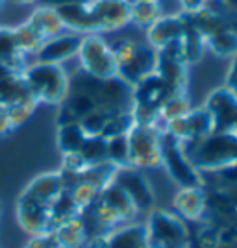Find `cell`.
<instances>
[{"label": "cell", "instance_id": "ba28073f", "mask_svg": "<svg viewBox=\"0 0 237 248\" xmlns=\"http://www.w3.org/2000/svg\"><path fill=\"white\" fill-rule=\"evenodd\" d=\"M63 191H67V189H65V184H63L62 172L60 170L45 172V174H39L37 178H33L30 184L24 187V191L19 195L17 204L39 207V209H45V211L50 213L52 204L58 200V197L62 195Z\"/></svg>", "mask_w": 237, "mask_h": 248}, {"label": "cell", "instance_id": "f1b7e54d", "mask_svg": "<svg viewBox=\"0 0 237 248\" xmlns=\"http://www.w3.org/2000/svg\"><path fill=\"white\" fill-rule=\"evenodd\" d=\"M24 248H58L50 233H41V235H32L30 241Z\"/></svg>", "mask_w": 237, "mask_h": 248}, {"label": "cell", "instance_id": "9c48e42d", "mask_svg": "<svg viewBox=\"0 0 237 248\" xmlns=\"http://www.w3.org/2000/svg\"><path fill=\"white\" fill-rule=\"evenodd\" d=\"M89 10L93 15L96 33L119 31L130 24V0H91Z\"/></svg>", "mask_w": 237, "mask_h": 248}, {"label": "cell", "instance_id": "4fadbf2b", "mask_svg": "<svg viewBox=\"0 0 237 248\" xmlns=\"http://www.w3.org/2000/svg\"><path fill=\"white\" fill-rule=\"evenodd\" d=\"M187 26V19L184 13H178V15H161L158 21L146 28V39L148 45L156 48V50H161L165 48L167 45L178 41L182 37V33Z\"/></svg>", "mask_w": 237, "mask_h": 248}, {"label": "cell", "instance_id": "4316f807", "mask_svg": "<svg viewBox=\"0 0 237 248\" xmlns=\"http://www.w3.org/2000/svg\"><path fill=\"white\" fill-rule=\"evenodd\" d=\"M13 33H15V39H17L19 48L24 54H37V50L41 48V45L45 43L28 22H22L19 26H15Z\"/></svg>", "mask_w": 237, "mask_h": 248}, {"label": "cell", "instance_id": "d6a6232c", "mask_svg": "<svg viewBox=\"0 0 237 248\" xmlns=\"http://www.w3.org/2000/svg\"><path fill=\"white\" fill-rule=\"evenodd\" d=\"M11 130H13V126H11L10 119H8V113H6V109H0V137L8 135Z\"/></svg>", "mask_w": 237, "mask_h": 248}, {"label": "cell", "instance_id": "5b68a950", "mask_svg": "<svg viewBox=\"0 0 237 248\" xmlns=\"http://www.w3.org/2000/svg\"><path fill=\"white\" fill-rule=\"evenodd\" d=\"M80 71L91 74L95 78H115L119 76L115 54L111 45L100 33H87L82 37V45L78 50Z\"/></svg>", "mask_w": 237, "mask_h": 248}, {"label": "cell", "instance_id": "44dd1931", "mask_svg": "<svg viewBox=\"0 0 237 248\" xmlns=\"http://www.w3.org/2000/svg\"><path fill=\"white\" fill-rule=\"evenodd\" d=\"M206 39V50H211L219 58H234L237 54V30L224 28L215 33H209Z\"/></svg>", "mask_w": 237, "mask_h": 248}, {"label": "cell", "instance_id": "277c9868", "mask_svg": "<svg viewBox=\"0 0 237 248\" xmlns=\"http://www.w3.org/2000/svg\"><path fill=\"white\" fill-rule=\"evenodd\" d=\"M159 154H161V165L167 169L169 176L174 180L180 187H202V172H198L193 163L189 161L184 143L176 139L169 132H161L159 137Z\"/></svg>", "mask_w": 237, "mask_h": 248}, {"label": "cell", "instance_id": "1f68e13d", "mask_svg": "<svg viewBox=\"0 0 237 248\" xmlns=\"http://www.w3.org/2000/svg\"><path fill=\"white\" fill-rule=\"evenodd\" d=\"M209 2H211V0H180V4H182V8H184V13H193V11L202 10Z\"/></svg>", "mask_w": 237, "mask_h": 248}, {"label": "cell", "instance_id": "d6986e66", "mask_svg": "<svg viewBox=\"0 0 237 248\" xmlns=\"http://www.w3.org/2000/svg\"><path fill=\"white\" fill-rule=\"evenodd\" d=\"M26 22L37 31V35L41 37L43 41L52 39V37H56V35L65 31V26H63L58 11L54 8H47V6H37V10L32 13Z\"/></svg>", "mask_w": 237, "mask_h": 248}, {"label": "cell", "instance_id": "d4e9b609", "mask_svg": "<svg viewBox=\"0 0 237 248\" xmlns=\"http://www.w3.org/2000/svg\"><path fill=\"white\" fill-rule=\"evenodd\" d=\"M106 146H108L106 137H102V135H87L78 154L82 155V159L87 165L102 163V161H108L106 159Z\"/></svg>", "mask_w": 237, "mask_h": 248}, {"label": "cell", "instance_id": "74e56055", "mask_svg": "<svg viewBox=\"0 0 237 248\" xmlns=\"http://www.w3.org/2000/svg\"><path fill=\"white\" fill-rule=\"evenodd\" d=\"M152 2H159V0H152Z\"/></svg>", "mask_w": 237, "mask_h": 248}, {"label": "cell", "instance_id": "8d00e7d4", "mask_svg": "<svg viewBox=\"0 0 237 248\" xmlns=\"http://www.w3.org/2000/svg\"><path fill=\"white\" fill-rule=\"evenodd\" d=\"M2 4H4V0H0V6H2Z\"/></svg>", "mask_w": 237, "mask_h": 248}, {"label": "cell", "instance_id": "7a4b0ae2", "mask_svg": "<svg viewBox=\"0 0 237 248\" xmlns=\"http://www.w3.org/2000/svg\"><path fill=\"white\" fill-rule=\"evenodd\" d=\"M111 50L115 54L119 78L130 87L156 73L158 50L152 48L148 43H137L128 37H121L111 43Z\"/></svg>", "mask_w": 237, "mask_h": 248}, {"label": "cell", "instance_id": "ffe728a7", "mask_svg": "<svg viewBox=\"0 0 237 248\" xmlns=\"http://www.w3.org/2000/svg\"><path fill=\"white\" fill-rule=\"evenodd\" d=\"M180 48H182V58H184L187 67L189 65H195L204 56V52H206V39H204V35L200 33V30H196L195 26L191 24L189 19H187L186 30H184L182 37H180Z\"/></svg>", "mask_w": 237, "mask_h": 248}, {"label": "cell", "instance_id": "f546056e", "mask_svg": "<svg viewBox=\"0 0 237 248\" xmlns=\"http://www.w3.org/2000/svg\"><path fill=\"white\" fill-rule=\"evenodd\" d=\"M224 87L230 89L237 96V54L232 58V65H230V71L226 74V85Z\"/></svg>", "mask_w": 237, "mask_h": 248}, {"label": "cell", "instance_id": "3957f363", "mask_svg": "<svg viewBox=\"0 0 237 248\" xmlns=\"http://www.w3.org/2000/svg\"><path fill=\"white\" fill-rule=\"evenodd\" d=\"M22 78L37 104H60L69 91V74L58 63L35 62L22 71Z\"/></svg>", "mask_w": 237, "mask_h": 248}, {"label": "cell", "instance_id": "6da1fadb", "mask_svg": "<svg viewBox=\"0 0 237 248\" xmlns=\"http://www.w3.org/2000/svg\"><path fill=\"white\" fill-rule=\"evenodd\" d=\"M189 161L198 172H222L237 163L236 132H211L198 141L184 143Z\"/></svg>", "mask_w": 237, "mask_h": 248}, {"label": "cell", "instance_id": "ac0fdd59", "mask_svg": "<svg viewBox=\"0 0 237 248\" xmlns=\"http://www.w3.org/2000/svg\"><path fill=\"white\" fill-rule=\"evenodd\" d=\"M26 54L19 48L13 28H0V67L11 73H22L26 69Z\"/></svg>", "mask_w": 237, "mask_h": 248}, {"label": "cell", "instance_id": "7402d4cb", "mask_svg": "<svg viewBox=\"0 0 237 248\" xmlns=\"http://www.w3.org/2000/svg\"><path fill=\"white\" fill-rule=\"evenodd\" d=\"M87 134L83 132L80 123L58 124V148L62 154H74L80 152Z\"/></svg>", "mask_w": 237, "mask_h": 248}, {"label": "cell", "instance_id": "e0dca14e", "mask_svg": "<svg viewBox=\"0 0 237 248\" xmlns=\"http://www.w3.org/2000/svg\"><path fill=\"white\" fill-rule=\"evenodd\" d=\"M56 11H58V15H60V19H62L67 31H74V33H80V35L96 33L93 15H91V10H89V2L87 4L62 6Z\"/></svg>", "mask_w": 237, "mask_h": 248}, {"label": "cell", "instance_id": "8fae6325", "mask_svg": "<svg viewBox=\"0 0 237 248\" xmlns=\"http://www.w3.org/2000/svg\"><path fill=\"white\" fill-rule=\"evenodd\" d=\"M206 109L213 117L215 132H236L237 128V96L226 87L211 91L206 98Z\"/></svg>", "mask_w": 237, "mask_h": 248}, {"label": "cell", "instance_id": "5bb4252c", "mask_svg": "<svg viewBox=\"0 0 237 248\" xmlns=\"http://www.w3.org/2000/svg\"><path fill=\"white\" fill-rule=\"evenodd\" d=\"M50 235L58 248H87V243L91 239V230L80 213L54 226Z\"/></svg>", "mask_w": 237, "mask_h": 248}, {"label": "cell", "instance_id": "52a82bcc", "mask_svg": "<svg viewBox=\"0 0 237 248\" xmlns=\"http://www.w3.org/2000/svg\"><path fill=\"white\" fill-rule=\"evenodd\" d=\"M148 230L150 243H161V245H186L189 243V232L187 222L174 211L165 209H152L148 220L144 222Z\"/></svg>", "mask_w": 237, "mask_h": 248}, {"label": "cell", "instance_id": "8992f818", "mask_svg": "<svg viewBox=\"0 0 237 248\" xmlns=\"http://www.w3.org/2000/svg\"><path fill=\"white\" fill-rule=\"evenodd\" d=\"M163 128L154 126H137L134 124L128 137V148H130V167L135 169H154L161 165V154H159V137Z\"/></svg>", "mask_w": 237, "mask_h": 248}, {"label": "cell", "instance_id": "603a6c76", "mask_svg": "<svg viewBox=\"0 0 237 248\" xmlns=\"http://www.w3.org/2000/svg\"><path fill=\"white\" fill-rule=\"evenodd\" d=\"M161 17L159 2L152 0H130V21L139 28L152 26Z\"/></svg>", "mask_w": 237, "mask_h": 248}, {"label": "cell", "instance_id": "836d02e7", "mask_svg": "<svg viewBox=\"0 0 237 248\" xmlns=\"http://www.w3.org/2000/svg\"><path fill=\"white\" fill-rule=\"evenodd\" d=\"M222 2H224V6L228 8V11L237 19V0H222Z\"/></svg>", "mask_w": 237, "mask_h": 248}, {"label": "cell", "instance_id": "484cf974", "mask_svg": "<svg viewBox=\"0 0 237 248\" xmlns=\"http://www.w3.org/2000/svg\"><path fill=\"white\" fill-rule=\"evenodd\" d=\"M106 159L117 169L130 167V148H128V137L126 135H117V137L108 139Z\"/></svg>", "mask_w": 237, "mask_h": 248}, {"label": "cell", "instance_id": "cb8c5ba5", "mask_svg": "<svg viewBox=\"0 0 237 248\" xmlns=\"http://www.w3.org/2000/svg\"><path fill=\"white\" fill-rule=\"evenodd\" d=\"M189 109H191V102H189L187 91L171 94L165 102L161 104V108H159V119H161L163 124H167L169 121H174V119L184 117Z\"/></svg>", "mask_w": 237, "mask_h": 248}, {"label": "cell", "instance_id": "d590c367", "mask_svg": "<svg viewBox=\"0 0 237 248\" xmlns=\"http://www.w3.org/2000/svg\"><path fill=\"white\" fill-rule=\"evenodd\" d=\"M13 4H37V0H11Z\"/></svg>", "mask_w": 237, "mask_h": 248}, {"label": "cell", "instance_id": "2e32d148", "mask_svg": "<svg viewBox=\"0 0 237 248\" xmlns=\"http://www.w3.org/2000/svg\"><path fill=\"white\" fill-rule=\"evenodd\" d=\"M174 213L184 220H200L207 213V193L202 187H182L173 200Z\"/></svg>", "mask_w": 237, "mask_h": 248}, {"label": "cell", "instance_id": "7c38bea8", "mask_svg": "<svg viewBox=\"0 0 237 248\" xmlns=\"http://www.w3.org/2000/svg\"><path fill=\"white\" fill-rule=\"evenodd\" d=\"M82 37L83 35H80V33L65 30L60 35H56L52 39H47V41L43 43L41 48L35 54V58H37V62L63 65L65 62H69L71 58L78 56L80 45H82Z\"/></svg>", "mask_w": 237, "mask_h": 248}, {"label": "cell", "instance_id": "4dcf8cb0", "mask_svg": "<svg viewBox=\"0 0 237 248\" xmlns=\"http://www.w3.org/2000/svg\"><path fill=\"white\" fill-rule=\"evenodd\" d=\"M91 0H37V6H47V8H62V6H69V4H87Z\"/></svg>", "mask_w": 237, "mask_h": 248}, {"label": "cell", "instance_id": "30bf717a", "mask_svg": "<svg viewBox=\"0 0 237 248\" xmlns=\"http://www.w3.org/2000/svg\"><path fill=\"white\" fill-rule=\"evenodd\" d=\"M113 182L130 197L139 211H148L154 206V191L141 169L121 167L115 170Z\"/></svg>", "mask_w": 237, "mask_h": 248}, {"label": "cell", "instance_id": "83f0119b", "mask_svg": "<svg viewBox=\"0 0 237 248\" xmlns=\"http://www.w3.org/2000/svg\"><path fill=\"white\" fill-rule=\"evenodd\" d=\"M35 106H37V100H26V102L13 104L10 108H6V113H8V119H10L11 126L17 128V126H21V124L26 123V121L30 119V115L33 113Z\"/></svg>", "mask_w": 237, "mask_h": 248}, {"label": "cell", "instance_id": "e575fe53", "mask_svg": "<svg viewBox=\"0 0 237 248\" xmlns=\"http://www.w3.org/2000/svg\"><path fill=\"white\" fill-rule=\"evenodd\" d=\"M150 248H189V243H186V245H161V243H150Z\"/></svg>", "mask_w": 237, "mask_h": 248}, {"label": "cell", "instance_id": "9a60e30c", "mask_svg": "<svg viewBox=\"0 0 237 248\" xmlns=\"http://www.w3.org/2000/svg\"><path fill=\"white\" fill-rule=\"evenodd\" d=\"M171 94L173 93L165 80L158 73H152L132 87V106H144V108L159 109L161 104L165 102Z\"/></svg>", "mask_w": 237, "mask_h": 248}]
</instances>
